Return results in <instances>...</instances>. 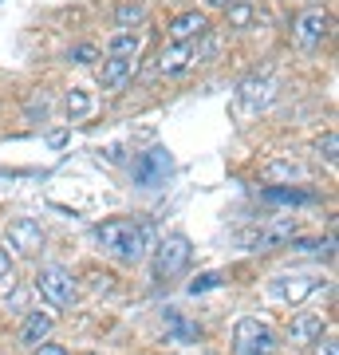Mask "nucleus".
<instances>
[{"instance_id": "obj_1", "label": "nucleus", "mask_w": 339, "mask_h": 355, "mask_svg": "<svg viewBox=\"0 0 339 355\" xmlns=\"http://www.w3.org/2000/svg\"><path fill=\"white\" fill-rule=\"evenodd\" d=\"M95 241H99L111 257H119L123 265H139V261H146V253H150L154 229L146 225V221H134V217H114V221L95 225Z\"/></svg>"}, {"instance_id": "obj_2", "label": "nucleus", "mask_w": 339, "mask_h": 355, "mask_svg": "<svg viewBox=\"0 0 339 355\" xmlns=\"http://www.w3.org/2000/svg\"><path fill=\"white\" fill-rule=\"evenodd\" d=\"M277 352V331L261 324V320H237L233 328V355H272Z\"/></svg>"}, {"instance_id": "obj_3", "label": "nucleus", "mask_w": 339, "mask_h": 355, "mask_svg": "<svg viewBox=\"0 0 339 355\" xmlns=\"http://www.w3.org/2000/svg\"><path fill=\"white\" fill-rule=\"evenodd\" d=\"M36 292L51 308H71V300H76V277H71V268L44 265L36 272Z\"/></svg>"}, {"instance_id": "obj_4", "label": "nucleus", "mask_w": 339, "mask_h": 355, "mask_svg": "<svg viewBox=\"0 0 339 355\" xmlns=\"http://www.w3.org/2000/svg\"><path fill=\"white\" fill-rule=\"evenodd\" d=\"M170 174H174V158H170V150H162V146L139 154L134 166H130V178H134V186H142V190H158V186H166Z\"/></svg>"}, {"instance_id": "obj_5", "label": "nucleus", "mask_w": 339, "mask_h": 355, "mask_svg": "<svg viewBox=\"0 0 339 355\" xmlns=\"http://www.w3.org/2000/svg\"><path fill=\"white\" fill-rule=\"evenodd\" d=\"M292 237H296V217H272V221L257 225L245 237V249H252V253H272V249L292 245Z\"/></svg>"}, {"instance_id": "obj_6", "label": "nucleus", "mask_w": 339, "mask_h": 355, "mask_svg": "<svg viewBox=\"0 0 339 355\" xmlns=\"http://www.w3.org/2000/svg\"><path fill=\"white\" fill-rule=\"evenodd\" d=\"M189 257H193L189 237L170 233V237H162V241H158V249H154V272H158V277H177V272L189 265Z\"/></svg>"}, {"instance_id": "obj_7", "label": "nucleus", "mask_w": 339, "mask_h": 355, "mask_svg": "<svg viewBox=\"0 0 339 355\" xmlns=\"http://www.w3.org/2000/svg\"><path fill=\"white\" fill-rule=\"evenodd\" d=\"M327 32H331V16H327L324 8H308V12H300L296 24H292V40H296L304 51H312L315 44H324Z\"/></svg>"}, {"instance_id": "obj_8", "label": "nucleus", "mask_w": 339, "mask_h": 355, "mask_svg": "<svg viewBox=\"0 0 339 355\" xmlns=\"http://www.w3.org/2000/svg\"><path fill=\"white\" fill-rule=\"evenodd\" d=\"M8 249H16V253H36L40 245H44V229H40L36 217H16V221H8Z\"/></svg>"}, {"instance_id": "obj_9", "label": "nucleus", "mask_w": 339, "mask_h": 355, "mask_svg": "<svg viewBox=\"0 0 339 355\" xmlns=\"http://www.w3.org/2000/svg\"><path fill=\"white\" fill-rule=\"evenodd\" d=\"M324 336V316L320 312H296L288 324V343L292 347H312Z\"/></svg>"}, {"instance_id": "obj_10", "label": "nucleus", "mask_w": 339, "mask_h": 355, "mask_svg": "<svg viewBox=\"0 0 339 355\" xmlns=\"http://www.w3.org/2000/svg\"><path fill=\"white\" fill-rule=\"evenodd\" d=\"M198 64V40L193 44H170V48L158 55V71L162 76H182L186 67Z\"/></svg>"}, {"instance_id": "obj_11", "label": "nucleus", "mask_w": 339, "mask_h": 355, "mask_svg": "<svg viewBox=\"0 0 339 355\" xmlns=\"http://www.w3.org/2000/svg\"><path fill=\"white\" fill-rule=\"evenodd\" d=\"M170 40L174 44H193V40H201L205 32H209V20H205V12H182L170 20Z\"/></svg>"}, {"instance_id": "obj_12", "label": "nucleus", "mask_w": 339, "mask_h": 355, "mask_svg": "<svg viewBox=\"0 0 339 355\" xmlns=\"http://www.w3.org/2000/svg\"><path fill=\"white\" fill-rule=\"evenodd\" d=\"M51 328H55V316L36 308V312H28L24 324H20V343H24V347H40V343H48Z\"/></svg>"}, {"instance_id": "obj_13", "label": "nucleus", "mask_w": 339, "mask_h": 355, "mask_svg": "<svg viewBox=\"0 0 339 355\" xmlns=\"http://www.w3.org/2000/svg\"><path fill=\"white\" fill-rule=\"evenodd\" d=\"M130 76H134V60L111 55V60H103V67H99V87L103 91H119Z\"/></svg>"}, {"instance_id": "obj_14", "label": "nucleus", "mask_w": 339, "mask_h": 355, "mask_svg": "<svg viewBox=\"0 0 339 355\" xmlns=\"http://www.w3.org/2000/svg\"><path fill=\"white\" fill-rule=\"evenodd\" d=\"M107 51H111V55H123V60H134L142 51V32H114V36L107 40Z\"/></svg>"}, {"instance_id": "obj_15", "label": "nucleus", "mask_w": 339, "mask_h": 355, "mask_svg": "<svg viewBox=\"0 0 339 355\" xmlns=\"http://www.w3.org/2000/svg\"><path fill=\"white\" fill-rule=\"evenodd\" d=\"M264 202H277V205H312L315 193L308 190H284V186H272V190H264Z\"/></svg>"}, {"instance_id": "obj_16", "label": "nucleus", "mask_w": 339, "mask_h": 355, "mask_svg": "<svg viewBox=\"0 0 339 355\" xmlns=\"http://www.w3.org/2000/svg\"><path fill=\"white\" fill-rule=\"evenodd\" d=\"M315 288H320V277H292L288 284H284V300H288V304H300L304 296H312Z\"/></svg>"}, {"instance_id": "obj_17", "label": "nucleus", "mask_w": 339, "mask_h": 355, "mask_svg": "<svg viewBox=\"0 0 339 355\" xmlns=\"http://www.w3.org/2000/svg\"><path fill=\"white\" fill-rule=\"evenodd\" d=\"M142 16H146V4H142V0H123L119 12H114V20H119L123 32H130V24H139Z\"/></svg>"}, {"instance_id": "obj_18", "label": "nucleus", "mask_w": 339, "mask_h": 355, "mask_svg": "<svg viewBox=\"0 0 339 355\" xmlns=\"http://www.w3.org/2000/svg\"><path fill=\"white\" fill-rule=\"evenodd\" d=\"M87 111H91V95L83 87H71V95H67V114H71V123H79Z\"/></svg>"}, {"instance_id": "obj_19", "label": "nucleus", "mask_w": 339, "mask_h": 355, "mask_svg": "<svg viewBox=\"0 0 339 355\" xmlns=\"http://www.w3.org/2000/svg\"><path fill=\"white\" fill-rule=\"evenodd\" d=\"M12 284H16V265L8 249H0V288H12Z\"/></svg>"}, {"instance_id": "obj_20", "label": "nucleus", "mask_w": 339, "mask_h": 355, "mask_svg": "<svg viewBox=\"0 0 339 355\" xmlns=\"http://www.w3.org/2000/svg\"><path fill=\"white\" fill-rule=\"evenodd\" d=\"M252 16H257V12H252L249 4H237V0L229 4V24H233V28H245V24L252 20Z\"/></svg>"}, {"instance_id": "obj_21", "label": "nucleus", "mask_w": 339, "mask_h": 355, "mask_svg": "<svg viewBox=\"0 0 339 355\" xmlns=\"http://www.w3.org/2000/svg\"><path fill=\"white\" fill-rule=\"evenodd\" d=\"M95 55H99V48H91V44H79V48L67 51V60H71V64H91Z\"/></svg>"}, {"instance_id": "obj_22", "label": "nucleus", "mask_w": 339, "mask_h": 355, "mask_svg": "<svg viewBox=\"0 0 339 355\" xmlns=\"http://www.w3.org/2000/svg\"><path fill=\"white\" fill-rule=\"evenodd\" d=\"M217 284H221V277H217V272H205V277H198L193 284H189V292L198 296V292H205V288H217Z\"/></svg>"}, {"instance_id": "obj_23", "label": "nucleus", "mask_w": 339, "mask_h": 355, "mask_svg": "<svg viewBox=\"0 0 339 355\" xmlns=\"http://www.w3.org/2000/svg\"><path fill=\"white\" fill-rule=\"evenodd\" d=\"M336 146H339L336 130H327V139H320V154H324L327 162H336Z\"/></svg>"}, {"instance_id": "obj_24", "label": "nucleus", "mask_w": 339, "mask_h": 355, "mask_svg": "<svg viewBox=\"0 0 339 355\" xmlns=\"http://www.w3.org/2000/svg\"><path fill=\"white\" fill-rule=\"evenodd\" d=\"M268 174H284V178H300V174H304V170H300V166H296V162H272V166H268Z\"/></svg>"}, {"instance_id": "obj_25", "label": "nucleus", "mask_w": 339, "mask_h": 355, "mask_svg": "<svg viewBox=\"0 0 339 355\" xmlns=\"http://www.w3.org/2000/svg\"><path fill=\"white\" fill-rule=\"evenodd\" d=\"M312 347H315V355H339V347H336V336H320V340H315Z\"/></svg>"}, {"instance_id": "obj_26", "label": "nucleus", "mask_w": 339, "mask_h": 355, "mask_svg": "<svg viewBox=\"0 0 339 355\" xmlns=\"http://www.w3.org/2000/svg\"><path fill=\"white\" fill-rule=\"evenodd\" d=\"M36 355H67V347H60V343H44V347H36Z\"/></svg>"}, {"instance_id": "obj_27", "label": "nucleus", "mask_w": 339, "mask_h": 355, "mask_svg": "<svg viewBox=\"0 0 339 355\" xmlns=\"http://www.w3.org/2000/svg\"><path fill=\"white\" fill-rule=\"evenodd\" d=\"M209 4H214V8H229V4H233V0H209Z\"/></svg>"}]
</instances>
